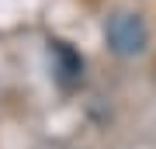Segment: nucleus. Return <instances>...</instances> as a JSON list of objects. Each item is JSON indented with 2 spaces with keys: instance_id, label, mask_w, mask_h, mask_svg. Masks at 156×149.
I'll list each match as a JSON object with an SVG mask.
<instances>
[{
  "instance_id": "nucleus-1",
  "label": "nucleus",
  "mask_w": 156,
  "mask_h": 149,
  "mask_svg": "<svg viewBox=\"0 0 156 149\" xmlns=\"http://www.w3.org/2000/svg\"><path fill=\"white\" fill-rule=\"evenodd\" d=\"M104 45L118 59H135L149 49V24L139 11H115L104 21Z\"/></svg>"
},
{
  "instance_id": "nucleus-2",
  "label": "nucleus",
  "mask_w": 156,
  "mask_h": 149,
  "mask_svg": "<svg viewBox=\"0 0 156 149\" xmlns=\"http://www.w3.org/2000/svg\"><path fill=\"white\" fill-rule=\"evenodd\" d=\"M52 55L59 59V73H62V80H66V83H73V80L83 76V59H80L66 42H52Z\"/></svg>"
}]
</instances>
